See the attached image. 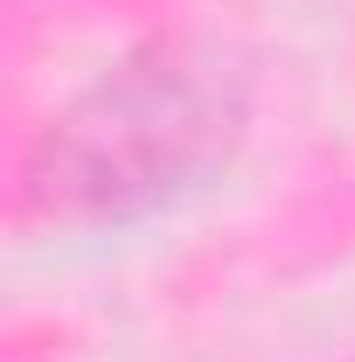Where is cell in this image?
<instances>
[{"label": "cell", "mask_w": 355, "mask_h": 362, "mask_svg": "<svg viewBox=\"0 0 355 362\" xmlns=\"http://www.w3.org/2000/svg\"><path fill=\"white\" fill-rule=\"evenodd\" d=\"M244 70L209 42H146L49 119L21 160L28 223H133L237 153Z\"/></svg>", "instance_id": "1"}]
</instances>
